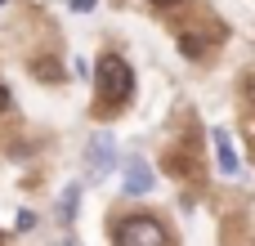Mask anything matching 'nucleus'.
Wrapping results in <instances>:
<instances>
[{"label": "nucleus", "mask_w": 255, "mask_h": 246, "mask_svg": "<svg viewBox=\"0 0 255 246\" xmlns=\"http://www.w3.org/2000/svg\"><path fill=\"white\" fill-rule=\"evenodd\" d=\"M211 143H215L220 170H224V175H238V157H233V148H229V134H224V130H215V134H211Z\"/></svg>", "instance_id": "3"}, {"label": "nucleus", "mask_w": 255, "mask_h": 246, "mask_svg": "<svg viewBox=\"0 0 255 246\" xmlns=\"http://www.w3.org/2000/svg\"><path fill=\"white\" fill-rule=\"evenodd\" d=\"M94 90H99V103H103V108L130 103V94H134V72H130V63H126L121 54H103L99 67H94Z\"/></svg>", "instance_id": "1"}, {"label": "nucleus", "mask_w": 255, "mask_h": 246, "mask_svg": "<svg viewBox=\"0 0 255 246\" xmlns=\"http://www.w3.org/2000/svg\"><path fill=\"white\" fill-rule=\"evenodd\" d=\"M67 4H72V9H81V13H90V9H94V0H67Z\"/></svg>", "instance_id": "9"}, {"label": "nucleus", "mask_w": 255, "mask_h": 246, "mask_svg": "<svg viewBox=\"0 0 255 246\" xmlns=\"http://www.w3.org/2000/svg\"><path fill=\"white\" fill-rule=\"evenodd\" d=\"M126 188H130V193H148V188H152V170H148L143 161H130V166H126Z\"/></svg>", "instance_id": "4"}, {"label": "nucleus", "mask_w": 255, "mask_h": 246, "mask_svg": "<svg viewBox=\"0 0 255 246\" xmlns=\"http://www.w3.org/2000/svg\"><path fill=\"white\" fill-rule=\"evenodd\" d=\"M247 99H251V103H255V67H251V72H247Z\"/></svg>", "instance_id": "8"}, {"label": "nucleus", "mask_w": 255, "mask_h": 246, "mask_svg": "<svg viewBox=\"0 0 255 246\" xmlns=\"http://www.w3.org/2000/svg\"><path fill=\"white\" fill-rule=\"evenodd\" d=\"M179 54L184 58H202L206 54V36L202 31H179Z\"/></svg>", "instance_id": "5"}, {"label": "nucleus", "mask_w": 255, "mask_h": 246, "mask_svg": "<svg viewBox=\"0 0 255 246\" xmlns=\"http://www.w3.org/2000/svg\"><path fill=\"white\" fill-rule=\"evenodd\" d=\"M148 4H157V9H170V4H179V0H148Z\"/></svg>", "instance_id": "11"}, {"label": "nucleus", "mask_w": 255, "mask_h": 246, "mask_svg": "<svg viewBox=\"0 0 255 246\" xmlns=\"http://www.w3.org/2000/svg\"><path fill=\"white\" fill-rule=\"evenodd\" d=\"M76 202H81V188H67V193L58 197V224H72V211H76Z\"/></svg>", "instance_id": "7"}, {"label": "nucleus", "mask_w": 255, "mask_h": 246, "mask_svg": "<svg viewBox=\"0 0 255 246\" xmlns=\"http://www.w3.org/2000/svg\"><path fill=\"white\" fill-rule=\"evenodd\" d=\"M117 246H170V233L161 229V220L152 215H126L112 233Z\"/></svg>", "instance_id": "2"}, {"label": "nucleus", "mask_w": 255, "mask_h": 246, "mask_svg": "<svg viewBox=\"0 0 255 246\" xmlns=\"http://www.w3.org/2000/svg\"><path fill=\"white\" fill-rule=\"evenodd\" d=\"M112 148H117V143H112L108 134H94V143H90V161L103 170V166H108V157H112Z\"/></svg>", "instance_id": "6"}, {"label": "nucleus", "mask_w": 255, "mask_h": 246, "mask_svg": "<svg viewBox=\"0 0 255 246\" xmlns=\"http://www.w3.org/2000/svg\"><path fill=\"white\" fill-rule=\"evenodd\" d=\"M63 246H76V242H63Z\"/></svg>", "instance_id": "12"}, {"label": "nucleus", "mask_w": 255, "mask_h": 246, "mask_svg": "<svg viewBox=\"0 0 255 246\" xmlns=\"http://www.w3.org/2000/svg\"><path fill=\"white\" fill-rule=\"evenodd\" d=\"M4 108H9V90L0 85V112H4Z\"/></svg>", "instance_id": "10"}]
</instances>
